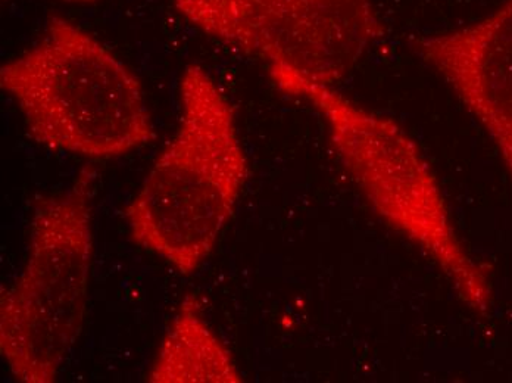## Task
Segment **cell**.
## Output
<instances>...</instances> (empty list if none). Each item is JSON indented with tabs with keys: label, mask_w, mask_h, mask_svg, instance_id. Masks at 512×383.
Returning a JSON list of instances; mask_svg holds the SVG:
<instances>
[{
	"label": "cell",
	"mask_w": 512,
	"mask_h": 383,
	"mask_svg": "<svg viewBox=\"0 0 512 383\" xmlns=\"http://www.w3.org/2000/svg\"><path fill=\"white\" fill-rule=\"evenodd\" d=\"M181 117L124 211L131 238L184 276L211 255L249 174L233 105L199 65L180 80Z\"/></svg>",
	"instance_id": "1"
},
{
	"label": "cell",
	"mask_w": 512,
	"mask_h": 383,
	"mask_svg": "<svg viewBox=\"0 0 512 383\" xmlns=\"http://www.w3.org/2000/svg\"><path fill=\"white\" fill-rule=\"evenodd\" d=\"M268 74L283 93L304 99L323 117L334 151L374 213L435 261L462 302L486 314L493 298L489 276L462 244L435 171L410 133L336 87L284 68Z\"/></svg>",
	"instance_id": "2"
},
{
	"label": "cell",
	"mask_w": 512,
	"mask_h": 383,
	"mask_svg": "<svg viewBox=\"0 0 512 383\" xmlns=\"http://www.w3.org/2000/svg\"><path fill=\"white\" fill-rule=\"evenodd\" d=\"M31 139L90 160L121 157L154 139L142 84L95 36L52 18L43 36L0 68Z\"/></svg>",
	"instance_id": "3"
},
{
	"label": "cell",
	"mask_w": 512,
	"mask_h": 383,
	"mask_svg": "<svg viewBox=\"0 0 512 383\" xmlns=\"http://www.w3.org/2000/svg\"><path fill=\"white\" fill-rule=\"evenodd\" d=\"M93 174L34 205L23 272L0 295V353L17 381L52 383L80 338L89 302Z\"/></svg>",
	"instance_id": "4"
},
{
	"label": "cell",
	"mask_w": 512,
	"mask_h": 383,
	"mask_svg": "<svg viewBox=\"0 0 512 383\" xmlns=\"http://www.w3.org/2000/svg\"><path fill=\"white\" fill-rule=\"evenodd\" d=\"M199 31L304 79L333 86L384 34L373 0H173Z\"/></svg>",
	"instance_id": "5"
},
{
	"label": "cell",
	"mask_w": 512,
	"mask_h": 383,
	"mask_svg": "<svg viewBox=\"0 0 512 383\" xmlns=\"http://www.w3.org/2000/svg\"><path fill=\"white\" fill-rule=\"evenodd\" d=\"M412 49L482 126L512 179V0L467 26L420 37Z\"/></svg>",
	"instance_id": "6"
},
{
	"label": "cell",
	"mask_w": 512,
	"mask_h": 383,
	"mask_svg": "<svg viewBox=\"0 0 512 383\" xmlns=\"http://www.w3.org/2000/svg\"><path fill=\"white\" fill-rule=\"evenodd\" d=\"M148 382H242L229 348L206 323L195 295H187L181 301L159 345Z\"/></svg>",
	"instance_id": "7"
},
{
	"label": "cell",
	"mask_w": 512,
	"mask_h": 383,
	"mask_svg": "<svg viewBox=\"0 0 512 383\" xmlns=\"http://www.w3.org/2000/svg\"><path fill=\"white\" fill-rule=\"evenodd\" d=\"M62 3H71V5H87V3L98 2V0H58Z\"/></svg>",
	"instance_id": "8"
}]
</instances>
